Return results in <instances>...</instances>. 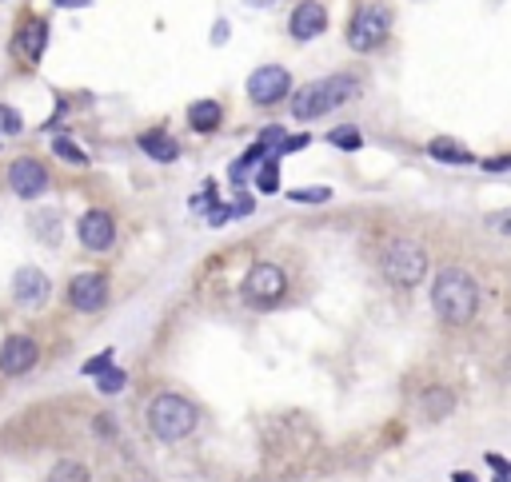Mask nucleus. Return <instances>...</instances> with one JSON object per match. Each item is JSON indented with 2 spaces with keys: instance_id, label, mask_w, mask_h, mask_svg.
Segmentation results:
<instances>
[{
  "instance_id": "f257e3e1",
  "label": "nucleus",
  "mask_w": 511,
  "mask_h": 482,
  "mask_svg": "<svg viewBox=\"0 0 511 482\" xmlns=\"http://www.w3.org/2000/svg\"><path fill=\"white\" fill-rule=\"evenodd\" d=\"M431 307L444 323H472L480 312V283L464 268H444L431 283Z\"/></svg>"
},
{
  "instance_id": "f03ea898",
  "label": "nucleus",
  "mask_w": 511,
  "mask_h": 482,
  "mask_svg": "<svg viewBox=\"0 0 511 482\" xmlns=\"http://www.w3.org/2000/svg\"><path fill=\"white\" fill-rule=\"evenodd\" d=\"M360 96V84L352 76H328V80H312L304 84L300 92L292 96V116L296 120H316L331 108H344Z\"/></svg>"
},
{
  "instance_id": "7ed1b4c3",
  "label": "nucleus",
  "mask_w": 511,
  "mask_h": 482,
  "mask_svg": "<svg viewBox=\"0 0 511 482\" xmlns=\"http://www.w3.org/2000/svg\"><path fill=\"white\" fill-rule=\"evenodd\" d=\"M148 427L164 443H180L196 430V407L184 395H156L148 403Z\"/></svg>"
},
{
  "instance_id": "20e7f679",
  "label": "nucleus",
  "mask_w": 511,
  "mask_h": 482,
  "mask_svg": "<svg viewBox=\"0 0 511 482\" xmlns=\"http://www.w3.org/2000/svg\"><path fill=\"white\" fill-rule=\"evenodd\" d=\"M383 275H388L396 287H415V283L428 275V252H423L420 244H412V239H396V244H388V252H383Z\"/></svg>"
},
{
  "instance_id": "39448f33",
  "label": "nucleus",
  "mask_w": 511,
  "mask_h": 482,
  "mask_svg": "<svg viewBox=\"0 0 511 482\" xmlns=\"http://www.w3.org/2000/svg\"><path fill=\"white\" fill-rule=\"evenodd\" d=\"M388 29H391V12L383 4H364L360 12L352 16L348 24V45L356 53H376V48L388 40Z\"/></svg>"
},
{
  "instance_id": "423d86ee",
  "label": "nucleus",
  "mask_w": 511,
  "mask_h": 482,
  "mask_svg": "<svg viewBox=\"0 0 511 482\" xmlns=\"http://www.w3.org/2000/svg\"><path fill=\"white\" fill-rule=\"evenodd\" d=\"M284 291H288V275H284V268H276V263H256L248 271V279H244V299L256 307L276 303Z\"/></svg>"
},
{
  "instance_id": "0eeeda50",
  "label": "nucleus",
  "mask_w": 511,
  "mask_h": 482,
  "mask_svg": "<svg viewBox=\"0 0 511 482\" xmlns=\"http://www.w3.org/2000/svg\"><path fill=\"white\" fill-rule=\"evenodd\" d=\"M288 88H292V76H288L280 64L256 68L252 80H248V96H252V104H260V108H268V104H276V100H284Z\"/></svg>"
},
{
  "instance_id": "6e6552de",
  "label": "nucleus",
  "mask_w": 511,
  "mask_h": 482,
  "mask_svg": "<svg viewBox=\"0 0 511 482\" xmlns=\"http://www.w3.org/2000/svg\"><path fill=\"white\" fill-rule=\"evenodd\" d=\"M8 187H13L21 200H37V195H45L48 192V171H45V163L40 160H32V156H21L8 168Z\"/></svg>"
},
{
  "instance_id": "1a4fd4ad",
  "label": "nucleus",
  "mask_w": 511,
  "mask_h": 482,
  "mask_svg": "<svg viewBox=\"0 0 511 482\" xmlns=\"http://www.w3.org/2000/svg\"><path fill=\"white\" fill-rule=\"evenodd\" d=\"M105 299H108V279L100 271H84L68 283V303H72L76 312H100Z\"/></svg>"
},
{
  "instance_id": "9d476101",
  "label": "nucleus",
  "mask_w": 511,
  "mask_h": 482,
  "mask_svg": "<svg viewBox=\"0 0 511 482\" xmlns=\"http://www.w3.org/2000/svg\"><path fill=\"white\" fill-rule=\"evenodd\" d=\"M76 236H80V244L88 247V252H108V247H113V239H116V223H113V215H108V212L92 208V212L80 215V223H76Z\"/></svg>"
},
{
  "instance_id": "9b49d317",
  "label": "nucleus",
  "mask_w": 511,
  "mask_h": 482,
  "mask_svg": "<svg viewBox=\"0 0 511 482\" xmlns=\"http://www.w3.org/2000/svg\"><path fill=\"white\" fill-rule=\"evenodd\" d=\"M29 367H37V343L29 335H8L0 343V371L4 375H24Z\"/></svg>"
},
{
  "instance_id": "f8f14e48",
  "label": "nucleus",
  "mask_w": 511,
  "mask_h": 482,
  "mask_svg": "<svg viewBox=\"0 0 511 482\" xmlns=\"http://www.w3.org/2000/svg\"><path fill=\"white\" fill-rule=\"evenodd\" d=\"M48 291H53V283H48V275L40 268H21L13 275V295L16 303L24 307H40L48 299Z\"/></svg>"
},
{
  "instance_id": "ddd939ff",
  "label": "nucleus",
  "mask_w": 511,
  "mask_h": 482,
  "mask_svg": "<svg viewBox=\"0 0 511 482\" xmlns=\"http://www.w3.org/2000/svg\"><path fill=\"white\" fill-rule=\"evenodd\" d=\"M288 29H292L296 40L320 37V32L328 29V8H323L320 0H304V4L292 8V21H288Z\"/></svg>"
},
{
  "instance_id": "4468645a",
  "label": "nucleus",
  "mask_w": 511,
  "mask_h": 482,
  "mask_svg": "<svg viewBox=\"0 0 511 482\" xmlns=\"http://www.w3.org/2000/svg\"><path fill=\"white\" fill-rule=\"evenodd\" d=\"M140 148L148 152L156 163H172L176 156H180V148H176V140L172 136H164V132H144L140 136Z\"/></svg>"
},
{
  "instance_id": "2eb2a0df",
  "label": "nucleus",
  "mask_w": 511,
  "mask_h": 482,
  "mask_svg": "<svg viewBox=\"0 0 511 482\" xmlns=\"http://www.w3.org/2000/svg\"><path fill=\"white\" fill-rule=\"evenodd\" d=\"M220 120H224V112H220L216 100H200V104L188 108V124L196 128V132H216Z\"/></svg>"
},
{
  "instance_id": "dca6fc26",
  "label": "nucleus",
  "mask_w": 511,
  "mask_h": 482,
  "mask_svg": "<svg viewBox=\"0 0 511 482\" xmlns=\"http://www.w3.org/2000/svg\"><path fill=\"white\" fill-rule=\"evenodd\" d=\"M45 37H48L45 21H29L21 29V53L29 60H40V56H45Z\"/></svg>"
},
{
  "instance_id": "f3484780",
  "label": "nucleus",
  "mask_w": 511,
  "mask_h": 482,
  "mask_svg": "<svg viewBox=\"0 0 511 482\" xmlns=\"http://www.w3.org/2000/svg\"><path fill=\"white\" fill-rule=\"evenodd\" d=\"M48 482H92V475H88V467H84V462L64 459V462H56V467H53Z\"/></svg>"
},
{
  "instance_id": "a211bd4d",
  "label": "nucleus",
  "mask_w": 511,
  "mask_h": 482,
  "mask_svg": "<svg viewBox=\"0 0 511 482\" xmlns=\"http://www.w3.org/2000/svg\"><path fill=\"white\" fill-rule=\"evenodd\" d=\"M328 140L336 144V148H344V152H356L364 144V132L356 124H339V128H331L328 132Z\"/></svg>"
},
{
  "instance_id": "6ab92c4d",
  "label": "nucleus",
  "mask_w": 511,
  "mask_h": 482,
  "mask_svg": "<svg viewBox=\"0 0 511 482\" xmlns=\"http://www.w3.org/2000/svg\"><path fill=\"white\" fill-rule=\"evenodd\" d=\"M423 407H428V419H440V415H448V411L456 407V399H451V391L436 386V391L423 395Z\"/></svg>"
},
{
  "instance_id": "aec40b11",
  "label": "nucleus",
  "mask_w": 511,
  "mask_h": 482,
  "mask_svg": "<svg viewBox=\"0 0 511 482\" xmlns=\"http://www.w3.org/2000/svg\"><path fill=\"white\" fill-rule=\"evenodd\" d=\"M284 144H288L284 128L272 124V128H264V132H260V144H256V148H260L264 156H272V152H284Z\"/></svg>"
},
{
  "instance_id": "412c9836",
  "label": "nucleus",
  "mask_w": 511,
  "mask_h": 482,
  "mask_svg": "<svg viewBox=\"0 0 511 482\" xmlns=\"http://www.w3.org/2000/svg\"><path fill=\"white\" fill-rule=\"evenodd\" d=\"M431 156L444 160V163H467V160H472L459 144H451V140H431Z\"/></svg>"
},
{
  "instance_id": "4be33fe9",
  "label": "nucleus",
  "mask_w": 511,
  "mask_h": 482,
  "mask_svg": "<svg viewBox=\"0 0 511 482\" xmlns=\"http://www.w3.org/2000/svg\"><path fill=\"white\" fill-rule=\"evenodd\" d=\"M264 168L256 171V187H260V192H276L280 187V171H276V156H268V160H260Z\"/></svg>"
},
{
  "instance_id": "5701e85b",
  "label": "nucleus",
  "mask_w": 511,
  "mask_h": 482,
  "mask_svg": "<svg viewBox=\"0 0 511 482\" xmlns=\"http://www.w3.org/2000/svg\"><path fill=\"white\" fill-rule=\"evenodd\" d=\"M53 152H56V156H61V160H72V163H80V168H84V163H88V156H84V152L76 148L72 140H64V136H53Z\"/></svg>"
},
{
  "instance_id": "b1692460",
  "label": "nucleus",
  "mask_w": 511,
  "mask_h": 482,
  "mask_svg": "<svg viewBox=\"0 0 511 482\" xmlns=\"http://www.w3.org/2000/svg\"><path fill=\"white\" fill-rule=\"evenodd\" d=\"M100 391L105 395H116V391H124V383H128V375L124 371H116V367H108V371H100Z\"/></svg>"
},
{
  "instance_id": "393cba45",
  "label": "nucleus",
  "mask_w": 511,
  "mask_h": 482,
  "mask_svg": "<svg viewBox=\"0 0 511 482\" xmlns=\"http://www.w3.org/2000/svg\"><path fill=\"white\" fill-rule=\"evenodd\" d=\"M292 200L296 204H323V200H331V187H292Z\"/></svg>"
},
{
  "instance_id": "a878e982",
  "label": "nucleus",
  "mask_w": 511,
  "mask_h": 482,
  "mask_svg": "<svg viewBox=\"0 0 511 482\" xmlns=\"http://www.w3.org/2000/svg\"><path fill=\"white\" fill-rule=\"evenodd\" d=\"M108 367H113V351H105V355L88 359V363H84V375H100V371H108Z\"/></svg>"
},
{
  "instance_id": "bb28decb",
  "label": "nucleus",
  "mask_w": 511,
  "mask_h": 482,
  "mask_svg": "<svg viewBox=\"0 0 511 482\" xmlns=\"http://www.w3.org/2000/svg\"><path fill=\"white\" fill-rule=\"evenodd\" d=\"M61 8H84V4H92V0H56Z\"/></svg>"
},
{
  "instance_id": "cd10ccee",
  "label": "nucleus",
  "mask_w": 511,
  "mask_h": 482,
  "mask_svg": "<svg viewBox=\"0 0 511 482\" xmlns=\"http://www.w3.org/2000/svg\"><path fill=\"white\" fill-rule=\"evenodd\" d=\"M456 482H475V478L467 475V470H459V475H456Z\"/></svg>"
}]
</instances>
